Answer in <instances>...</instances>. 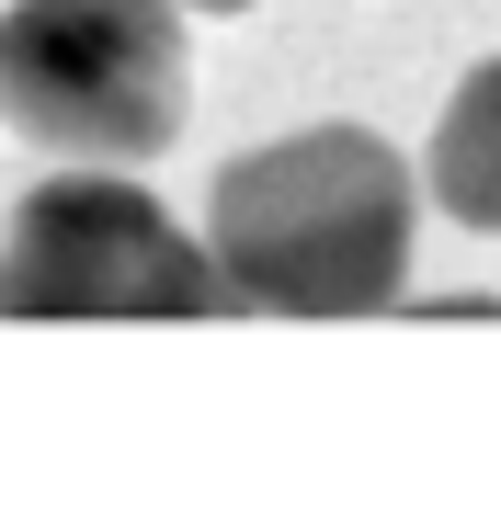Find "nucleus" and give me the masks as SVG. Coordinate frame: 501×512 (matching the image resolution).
<instances>
[{
	"mask_svg": "<svg viewBox=\"0 0 501 512\" xmlns=\"http://www.w3.org/2000/svg\"><path fill=\"white\" fill-rule=\"evenodd\" d=\"M422 171L376 126H297L240 148L205 194V251L251 319H388L410 296Z\"/></svg>",
	"mask_w": 501,
	"mask_h": 512,
	"instance_id": "1",
	"label": "nucleus"
},
{
	"mask_svg": "<svg viewBox=\"0 0 501 512\" xmlns=\"http://www.w3.org/2000/svg\"><path fill=\"white\" fill-rule=\"evenodd\" d=\"M183 0H12L0 12V126L46 160H160L194 114Z\"/></svg>",
	"mask_w": 501,
	"mask_h": 512,
	"instance_id": "2",
	"label": "nucleus"
},
{
	"mask_svg": "<svg viewBox=\"0 0 501 512\" xmlns=\"http://www.w3.org/2000/svg\"><path fill=\"white\" fill-rule=\"evenodd\" d=\"M217 251L114 160H69L0 217V319H228Z\"/></svg>",
	"mask_w": 501,
	"mask_h": 512,
	"instance_id": "3",
	"label": "nucleus"
},
{
	"mask_svg": "<svg viewBox=\"0 0 501 512\" xmlns=\"http://www.w3.org/2000/svg\"><path fill=\"white\" fill-rule=\"evenodd\" d=\"M422 194L445 205L467 239H501V57H479L445 92L433 148H422Z\"/></svg>",
	"mask_w": 501,
	"mask_h": 512,
	"instance_id": "4",
	"label": "nucleus"
},
{
	"mask_svg": "<svg viewBox=\"0 0 501 512\" xmlns=\"http://www.w3.org/2000/svg\"><path fill=\"white\" fill-rule=\"evenodd\" d=\"M183 12H205V23H228V12H251V0H183Z\"/></svg>",
	"mask_w": 501,
	"mask_h": 512,
	"instance_id": "5",
	"label": "nucleus"
}]
</instances>
